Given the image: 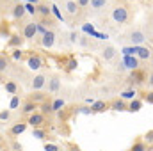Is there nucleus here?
Returning a JSON list of instances; mask_svg holds the SVG:
<instances>
[{
    "label": "nucleus",
    "instance_id": "11",
    "mask_svg": "<svg viewBox=\"0 0 153 151\" xmlns=\"http://www.w3.org/2000/svg\"><path fill=\"white\" fill-rule=\"evenodd\" d=\"M130 41H132L134 46H143L144 41H146V34H144L143 30H132V34H130Z\"/></svg>",
    "mask_w": 153,
    "mask_h": 151
},
{
    "label": "nucleus",
    "instance_id": "2",
    "mask_svg": "<svg viewBox=\"0 0 153 151\" xmlns=\"http://www.w3.org/2000/svg\"><path fill=\"white\" fill-rule=\"evenodd\" d=\"M27 123H29V126H32V128H43V126H46L48 117H46L45 114H41L39 110H36L34 114H30V115L27 117Z\"/></svg>",
    "mask_w": 153,
    "mask_h": 151
},
{
    "label": "nucleus",
    "instance_id": "43",
    "mask_svg": "<svg viewBox=\"0 0 153 151\" xmlns=\"http://www.w3.org/2000/svg\"><path fill=\"white\" fill-rule=\"evenodd\" d=\"M64 148H66V151H82L75 142H66V146H64Z\"/></svg>",
    "mask_w": 153,
    "mask_h": 151
},
{
    "label": "nucleus",
    "instance_id": "8",
    "mask_svg": "<svg viewBox=\"0 0 153 151\" xmlns=\"http://www.w3.org/2000/svg\"><path fill=\"white\" fill-rule=\"evenodd\" d=\"M36 110H39V105L36 101H32V100H25L23 103H22V109H20V114L22 115H30V114H34Z\"/></svg>",
    "mask_w": 153,
    "mask_h": 151
},
{
    "label": "nucleus",
    "instance_id": "49",
    "mask_svg": "<svg viewBox=\"0 0 153 151\" xmlns=\"http://www.w3.org/2000/svg\"><path fill=\"white\" fill-rule=\"evenodd\" d=\"M27 2H29V4H34V5H38L41 0H27Z\"/></svg>",
    "mask_w": 153,
    "mask_h": 151
},
{
    "label": "nucleus",
    "instance_id": "18",
    "mask_svg": "<svg viewBox=\"0 0 153 151\" xmlns=\"http://www.w3.org/2000/svg\"><path fill=\"white\" fill-rule=\"evenodd\" d=\"M32 137H36L39 141H48L50 139L46 126H43V128H32Z\"/></svg>",
    "mask_w": 153,
    "mask_h": 151
},
{
    "label": "nucleus",
    "instance_id": "40",
    "mask_svg": "<svg viewBox=\"0 0 153 151\" xmlns=\"http://www.w3.org/2000/svg\"><path fill=\"white\" fill-rule=\"evenodd\" d=\"M11 112H13V110H9V109L0 110V121H9V119H11Z\"/></svg>",
    "mask_w": 153,
    "mask_h": 151
},
{
    "label": "nucleus",
    "instance_id": "41",
    "mask_svg": "<svg viewBox=\"0 0 153 151\" xmlns=\"http://www.w3.org/2000/svg\"><path fill=\"white\" fill-rule=\"evenodd\" d=\"M143 141H144L146 144H153V130H148V132L144 133V137H143Z\"/></svg>",
    "mask_w": 153,
    "mask_h": 151
},
{
    "label": "nucleus",
    "instance_id": "3",
    "mask_svg": "<svg viewBox=\"0 0 153 151\" xmlns=\"http://www.w3.org/2000/svg\"><path fill=\"white\" fill-rule=\"evenodd\" d=\"M43 66H45V61H43L41 55H38V53H30V55L27 57V68H29L30 71H39Z\"/></svg>",
    "mask_w": 153,
    "mask_h": 151
},
{
    "label": "nucleus",
    "instance_id": "50",
    "mask_svg": "<svg viewBox=\"0 0 153 151\" xmlns=\"http://www.w3.org/2000/svg\"><path fill=\"white\" fill-rule=\"evenodd\" d=\"M85 103H89V105H93V103H94V100H93V98H87V100H85Z\"/></svg>",
    "mask_w": 153,
    "mask_h": 151
},
{
    "label": "nucleus",
    "instance_id": "30",
    "mask_svg": "<svg viewBox=\"0 0 153 151\" xmlns=\"http://www.w3.org/2000/svg\"><path fill=\"white\" fill-rule=\"evenodd\" d=\"M9 66H11L9 57H7V55H4V53H0V73H5V71L9 70Z\"/></svg>",
    "mask_w": 153,
    "mask_h": 151
},
{
    "label": "nucleus",
    "instance_id": "28",
    "mask_svg": "<svg viewBox=\"0 0 153 151\" xmlns=\"http://www.w3.org/2000/svg\"><path fill=\"white\" fill-rule=\"evenodd\" d=\"M22 98H20V94H13V98H11V101H9V110H16L18 107H22Z\"/></svg>",
    "mask_w": 153,
    "mask_h": 151
},
{
    "label": "nucleus",
    "instance_id": "14",
    "mask_svg": "<svg viewBox=\"0 0 153 151\" xmlns=\"http://www.w3.org/2000/svg\"><path fill=\"white\" fill-rule=\"evenodd\" d=\"M46 80H48V76L43 75V73H39V75H36L34 78H32V91H41L45 85H46Z\"/></svg>",
    "mask_w": 153,
    "mask_h": 151
},
{
    "label": "nucleus",
    "instance_id": "35",
    "mask_svg": "<svg viewBox=\"0 0 153 151\" xmlns=\"http://www.w3.org/2000/svg\"><path fill=\"white\" fill-rule=\"evenodd\" d=\"M25 11H27V14H30V16H38V7L34 5V4H25Z\"/></svg>",
    "mask_w": 153,
    "mask_h": 151
},
{
    "label": "nucleus",
    "instance_id": "46",
    "mask_svg": "<svg viewBox=\"0 0 153 151\" xmlns=\"http://www.w3.org/2000/svg\"><path fill=\"white\" fill-rule=\"evenodd\" d=\"M78 38H80V36L76 34L75 30H73V32H70V41H71V43H78Z\"/></svg>",
    "mask_w": 153,
    "mask_h": 151
},
{
    "label": "nucleus",
    "instance_id": "10",
    "mask_svg": "<svg viewBox=\"0 0 153 151\" xmlns=\"http://www.w3.org/2000/svg\"><path fill=\"white\" fill-rule=\"evenodd\" d=\"M139 62H141V61H139L137 57H134V55H125L121 64H123L125 68H128V70H132V71H134V70H139V68H141V66H139Z\"/></svg>",
    "mask_w": 153,
    "mask_h": 151
},
{
    "label": "nucleus",
    "instance_id": "52",
    "mask_svg": "<svg viewBox=\"0 0 153 151\" xmlns=\"http://www.w3.org/2000/svg\"><path fill=\"white\" fill-rule=\"evenodd\" d=\"M152 62H153V61H152Z\"/></svg>",
    "mask_w": 153,
    "mask_h": 151
},
{
    "label": "nucleus",
    "instance_id": "47",
    "mask_svg": "<svg viewBox=\"0 0 153 151\" xmlns=\"http://www.w3.org/2000/svg\"><path fill=\"white\" fill-rule=\"evenodd\" d=\"M75 2L78 4V7H87L91 4V0H75Z\"/></svg>",
    "mask_w": 153,
    "mask_h": 151
},
{
    "label": "nucleus",
    "instance_id": "44",
    "mask_svg": "<svg viewBox=\"0 0 153 151\" xmlns=\"http://www.w3.org/2000/svg\"><path fill=\"white\" fill-rule=\"evenodd\" d=\"M143 100H144L146 103H152V105H153V91H150V93H144V94H143Z\"/></svg>",
    "mask_w": 153,
    "mask_h": 151
},
{
    "label": "nucleus",
    "instance_id": "4",
    "mask_svg": "<svg viewBox=\"0 0 153 151\" xmlns=\"http://www.w3.org/2000/svg\"><path fill=\"white\" fill-rule=\"evenodd\" d=\"M128 82H130V85L132 87H139V85H143L144 82H146V75H144V71H141V68L139 70H134L130 76H128Z\"/></svg>",
    "mask_w": 153,
    "mask_h": 151
},
{
    "label": "nucleus",
    "instance_id": "6",
    "mask_svg": "<svg viewBox=\"0 0 153 151\" xmlns=\"http://www.w3.org/2000/svg\"><path fill=\"white\" fill-rule=\"evenodd\" d=\"M27 126H29V123H27V121H18V123H14V124L9 128V132H7V133H9V137H11V139H16V137H20V135L27 130Z\"/></svg>",
    "mask_w": 153,
    "mask_h": 151
},
{
    "label": "nucleus",
    "instance_id": "27",
    "mask_svg": "<svg viewBox=\"0 0 153 151\" xmlns=\"http://www.w3.org/2000/svg\"><path fill=\"white\" fill-rule=\"evenodd\" d=\"M4 89H5L9 94H18V85H16V82H13V80L4 82Z\"/></svg>",
    "mask_w": 153,
    "mask_h": 151
},
{
    "label": "nucleus",
    "instance_id": "34",
    "mask_svg": "<svg viewBox=\"0 0 153 151\" xmlns=\"http://www.w3.org/2000/svg\"><path fill=\"white\" fill-rule=\"evenodd\" d=\"M71 112H73L71 109H68V107H64V109H62L61 112H57V115H59V119H61V121L64 123V121H66V119L70 117V114H71Z\"/></svg>",
    "mask_w": 153,
    "mask_h": 151
},
{
    "label": "nucleus",
    "instance_id": "9",
    "mask_svg": "<svg viewBox=\"0 0 153 151\" xmlns=\"http://www.w3.org/2000/svg\"><path fill=\"white\" fill-rule=\"evenodd\" d=\"M55 32L52 30V29H48L43 36H41V46L43 48H53V44H55Z\"/></svg>",
    "mask_w": 153,
    "mask_h": 151
},
{
    "label": "nucleus",
    "instance_id": "23",
    "mask_svg": "<svg viewBox=\"0 0 153 151\" xmlns=\"http://www.w3.org/2000/svg\"><path fill=\"white\" fill-rule=\"evenodd\" d=\"M48 84V93H57L59 91V76L57 75H53V76H50V80L46 82Z\"/></svg>",
    "mask_w": 153,
    "mask_h": 151
},
{
    "label": "nucleus",
    "instance_id": "32",
    "mask_svg": "<svg viewBox=\"0 0 153 151\" xmlns=\"http://www.w3.org/2000/svg\"><path fill=\"white\" fill-rule=\"evenodd\" d=\"M76 68H78V61H76V57L71 55V57L68 59V62H66V68H64V70H66L68 73H71V71H75Z\"/></svg>",
    "mask_w": 153,
    "mask_h": 151
},
{
    "label": "nucleus",
    "instance_id": "29",
    "mask_svg": "<svg viewBox=\"0 0 153 151\" xmlns=\"http://www.w3.org/2000/svg\"><path fill=\"white\" fill-rule=\"evenodd\" d=\"M107 4H109L107 0H91V4H89V5H91V9H93V11H102V9H105V7H107Z\"/></svg>",
    "mask_w": 153,
    "mask_h": 151
},
{
    "label": "nucleus",
    "instance_id": "37",
    "mask_svg": "<svg viewBox=\"0 0 153 151\" xmlns=\"http://www.w3.org/2000/svg\"><path fill=\"white\" fill-rule=\"evenodd\" d=\"M11 57H13L14 61H22V59H23V52H22V48H16V50H13Z\"/></svg>",
    "mask_w": 153,
    "mask_h": 151
},
{
    "label": "nucleus",
    "instance_id": "39",
    "mask_svg": "<svg viewBox=\"0 0 153 151\" xmlns=\"http://www.w3.org/2000/svg\"><path fill=\"white\" fill-rule=\"evenodd\" d=\"M75 112H76V114H93V112H91V107H87V105L75 107Z\"/></svg>",
    "mask_w": 153,
    "mask_h": 151
},
{
    "label": "nucleus",
    "instance_id": "20",
    "mask_svg": "<svg viewBox=\"0 0 153 151\" xmlns=\"http://www.w3.org/2000/svg\"><path fill=\"white\" fill-rule=\"evenodd\" d=\"M39 112L45 114L46 117H48V115H53V114H55V112H53V109H52V100H50V98H48L46 101H43V103L39 105Z\"/></svg>",
    "mask_w": 153,
    "mask_h": 151
},
{
    "label": "nucleus",
    "instance_id": "5",
    "mask_svg": "<svg viewBox=\"0 0 153 151\" xmlns=\"http://www.w3.org/2000/svg\"><path fill=\"white\" fill-rule=\"evenodd\" d=\"M22 34H23V38L25 41H32V39L38 36V29H36V20H32V21H27L25 25H23V30H22Z\"/></svg>",
    "mask_w": 153,
    "mask_h": 151
},
{
    "label": "nucleus",
    "instance_id": "17",
    "mask_svg": "<svg viewBox=\"0 0 153 151\" xmlns=\"http://www.w3.org/2000/svg\"><path fill=\"white\" fill-rule=\"evenodd\" d=\"M135 57L139 61H148L152 57V50L146 48V46H137V52H135Z\"/></svg>",
    "mask_w": 153,
    "mask_h": 151
},
{
    "label": "nucleus",
    "instance_id": "42",
    "mask_svg": "<svg viewBox=\"0 0 153 151\" xmlns=\"http://www.w3.org/2000/svg\"><path fill=\"white\" fill-rule=\"evenodd\" d=\"M45 151H61V148L57 144H52V142H46L45 144Z\"/></svg>",
    "mask_w": 153,
    "mask_h": 151
},
{
    "label": "nucleus",
    "instance_id": "1",
    "mask_svg": "<svg viewBox=\"0 0 153 151\" xmlns=\"http://www.w3.org/2000/svg\"><path fill=\"white\" fill-rule=\"evenodd\" d=\"M111 16L114 20V23H119V25H125L128 20H130V11L125 4H116L111 11Z\"/></svg>",
    "mask_w": 153,
    "mask_h": 151
},
{
    "label": "nucleus",
    "instance_id": "19",
    "mask_svg": "<svg viewBox=\"0 0 153 151\" xmlns=\"http://www.w3.org/2000/svg\"><path fill=\"white\" fill-rule=\"evenodd\" d=\"M119 98H121V100H125V101H132V100H135V98H137V89H135V87H130V89L123 91V93L119 94Z\"/></svg>",
    "mask_w": 153,
    "mask_h": 151
},
{
    "label": "nucleus",
    "instance_id": "25",
    "mask_svg": "<svg viewBox=\"0 0 153 151\" xmlns=\"http://www.w3.org/2000/svg\"><path fill=\"white\" fill-rule=\"evenodd\" d=\"M66 13H68L70 16H76V13H78V4H76L75 0H66Z\"/></svg>",
    "mask_w": 153,
    "mask_h": 151
},
{
    "label": "nucleus",
    "instance_id": "31",
    "mask_svg": "<svg viewBox=\"0 0 153 151\" xmlns=\"http://www.w3.org/2000/svg\"><path fill=\"white\" fill-rule=\"evenodd\" d=\"M130 151H148V146H146V142H144L143 139H137V141L132 144Z\"/></svg>",
    "mask_w": 153,
    "mask_h": 151
},
{
    "label": "nucleus",
    "instance_id": "48",
    "mask_svg": "<svg viewBox=\"0 0 153 151\" xmlns=\"http://www.w3.org/2000/svg\"><path fill=\"white\" fill-rule=\"evenodd\" d=\"M146 82H148V85H150V87H153V71L150 73V75H148V78H146Z\"/></svg>",
    "mask_w": 153,
    "mask_h": 151
},
{
    "label": "nucleus",
    "instance_id": "12",
    "mask_svg": "<svg viewBox=\"0 0 153 151\" xmlns=\"http://www.w3.org/2000/svg\"><path fill=\"white\" fill-rule=\"evenodd\" d=\"M25 14H27V11H25V4L18 2V4L13 5V9H11V16H13L14 20H22Z\"/></svg>",
    "mask_w": 153,
    "mask_h": 151
},
{
    "label": "nucleus",
    "instance_id": "36",
    "mask_svg": "<svg viewBox=\"0 0 153 151\" xmlns=\"http://www.w3.org/2000/svg\"><path fill=\"white\" fill-rule=\"evenodd\" d=\"M121 52H123V55H135V52H137V46H125Z\"/></svg>",
    "mask_w": 153,
    "mask_h": 151
},
{
    "label": "nucleus",
    "instance_id": "21",
    "mask_svg": "<svg viewBox=\"0 0 153 151\" xmlns=\"http://www.w3.org/2000/svg\"><path fill=\"white\" fill-rule=\"evenodd\" d=\"M50 96H46V93H43V91H36V93H32L30 96H29V100H32V101H36L38 105H41L43 101H46Z\"/></svg>",
    "mask_w": 153,
    "mask_h": 151
},
{
    "label": "nucleus",
    "instance_id": "51",
    "mask_svg": "<svg viewBox=\"0 0 153 151\" xmlns=\"http://www.w3.org/2000/svg\"><path fill=\"white\" fill-rule=\"evenodd\" d=\"M13 2H14V4H18V2H22V0H13Z\"/></svg>",
    "mask_w": 153,
    "mask_h": 151
},
{
    "label": "nucleus",
    "instance_id": "38",
    "mask_svg": "<svg viewBox=\"0 0 153 151\" xmlns=\"http://www.w3.org/2000/svg\"><path fill=\"white\" fill-rule=\"evenodd\" d=\"M36 29H38V36H43V34L48 30V27H46L45 23H41V21H36Z\"/></svg>",
    "mask_w": 153,
    "mask_h": 151
},
{
    "label": "nucleus",
    "instance_id": "7",
    "mask_svg": "<svg viewBox=\"0 0 153 151\" xmlns=\"http://www.w3.org/2000/svg\"><path fill=\"white\" fill-rule=\"evenodd\" d=\"M23 44H25V38H23V34L14 32V34H11V36H9V39H7V46H9V48H13V50L22 48Z\"/></svg>",
    "mask_w": 153,
    "mask_h": 151
},
{
    "label": "nucleus",
    "instance_id": "16",
    "mask_svg": "<svg viewBox=\"0 0 153 151\" xmlns=\"http://www.w3.org/2000/svg\"><path fill=\"white\" fill-rule=\"evenodd\" d=\"M109 109H111L109 101H102V100H98V101H94V103L91 105V112H93V114L105 112V110H109Z\"/></svg>",
    "mask_w": 153,
    "mask_h": 151
},
{
    "label": "nucleus",
    "instance_id": "26",
    "mask_svg": "<svg viewBox=\"0 0 153 151\" xmlns=\"http://www.w3.org/2000/svg\"><path fill=\"white\" fill-rule=\"evenodd\" d=\"M64 107H66V101H64L62 98H53V100H52V109H53V112L55 114L61 112Z\"/></svg>",
    "mask_w": 153,
    "mask_h": 151
},
{
    "label": "nucleus",
    "instance_id": "13",
    "mask_svg": "<svg viewBox=\"0 0 153 151\" xmlns=\"http://www.w3.org/2000/svg\"><path fill=\"white\" fill-rule=\"evenodd\" d=\"M38 16L39 18H50L52 16V5L48 2H39L38 5Z\"/></svg>",
    "mask_w": 153,
    "mask_h": 151
},
{
    "label": "nucleus",
    "instance_id": "33",
    "mask_svg": "<svg viewBox=\"0 0 153 151\" xmlns=\"http://www.w3.org/2000/svg\"><path fill=\"white\" fill-rule=\"evenodd\" d=\"M7 146H9V151H23V146L16 139H11V137H9V144Z\"/></svg>",
    "mask_w": 153,
    "mask_h": 151
},
{
    "label": "nucleus",
    "instance_id": "45",
    "mask_svg": "<svg viewBox=\"0 0 153 151\" xmlns=\"http://www.w3.org/2000/svg\"><path fill=\"white\" fill-rule=\"evenodd\" d=\"M50 5H52V13H53V14H55V16H57L59 20H62V14L59 13V9H57V5H55V4H50Z\"/></svg>",
    "mask_w": 153,
    "mask_h": 151
},
{
    "label": "nucleus",
    "instance_id": "22",
    "mask_svg": "<svg viewBox=\"0 0 153 151\" xmlns=\"http://www.w3.org/2000/svg\"><path fill=\"white\" fill-rule=\"evenodd\" d=\"M116 57V48L114 46H105L103 50H102V59L103 61H112Z\"/></svg>",
    "mask_w": 153,
    "mask_h": 151
},
{
    "label": "nucleus",
    "instance_id": "24",
    "mask_svg": "<svg viewBox=\"0 0 153 151\" xmlns=\"http://www.w3.org/2000/svg\"><path fill=\"white\" fill-rule=\"evenodd\" d=\"M143 109V100H139V98H135V100H132V101H128V112H139Z\"/></svg>",
    "mask_w": 153,
    "mask_h": 151
},
{
    "label": "nucleus",
    "instance_id": "15",
    "mask_svg": "<svg viewBox=\"0 0 153 151\" xmlns=\"http://www.w3.org/2000/svg\"><path fill=\"white\" fill-rule=\"evenodd\" d=\"M109 105H111V110H116V112H125L128 109V103L121 98H116L112 101H109Z\"/></svg>",
    "mask_w": 153,
    "mask_h": 151
}]
</instances>
